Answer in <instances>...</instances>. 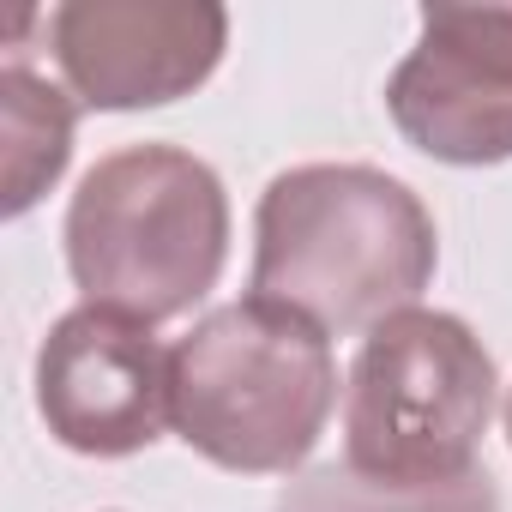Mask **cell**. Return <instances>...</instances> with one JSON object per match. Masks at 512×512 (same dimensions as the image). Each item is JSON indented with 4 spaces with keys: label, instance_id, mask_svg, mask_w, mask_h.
Segmentation results:
<instances>
[{
    "label": "cell",
    "instance_id": "cell-1",
    "mask_svg": "<svg viewBox=\"0 0 512 512\" xmlns=\"http://www.w3.org/2000/svg\"><path fill=\"white\" fill-rule=\"evenodd\" d=\"M428 205L368 163H296L253 211V296L332 332H374L434 284Z\"/></svg>",
    "mask_w": 512,
    "mask_h": 512
},
{
    "label": "cell",
    "instance_id": "cell-2",
    "mask_svg": "<svg viewBox=\"0 0 512 512\" xmlns=\"http://www.w3.org/2000/svg\"><path fill=\"white\" fill-rule=\"evenodd\" d=\"M338 404L332 338L284 302L247 296L169 350V428L235 476H284Z\"/></svg>",
    "mask_w": 512,
    "mask_h": 512
},
{
    "label": "cell",
    "instance_id": "cell-3",
    "mask_svg": "<svg viewBox=\"0 0 512 512\" xmlns=\"http://www.w3.org/2000/svg\"><path fill=\"white\" fill-rule=\"evenodd\" d=\"M229 260V193L181 145H127L91 163L67 205V272L91 308L145 326L187 314Z\"/></svg>",
    "mask_w": 512,
    "mask_h": 512
},
{
    "label": "cell",
    "instance_id": "cell-4",
    "mask_svg": "<svg viewBox=\"0 0 512 512\" xmlns=\"http://www.w3.org/2000/svg\"><path fill=\"white\" fill-rule=\"evenodd\" d=\"M494 416V356L440 308L380 320L344 380V464L380 482H458Z\"/></svg>",
    "mask_w": 512,
    "mask_h": 512
},
{
    "label": "cell",
    "instance_id": "cell-5",
    "mask_svg": "<svg viewBox=\"0 0 512 512\" xmlns=\"http://www.w3.org/2000/svg\"><path fill=\"white\" fill-rule=\"evenodd\" d=\"M398 133L458 169L512 157V7H422L416 49L386 79Z\"/></svg>",
    "mask_w": 512,
    "mask_h": 512
},
{
    "label": "cell",
    "instance_id": "cell-6",
    "mask_svg": "<svg viewBox=\"0 0 512 512\" xmlns=\"http://www.w3.org/2000/svg\"><path fill=\"white\" fill-rule=\"evenodd\" d=\"M37 410L67 452L133 458L169 428V350L145 320L85 302L37 350Z\"/></svg>",
    "mask_w": 512,
    "mask_h": 512
},
{
    "label": "cell",
    "instance_id": "cell-7",
    "mask_svg": "<svg viewBox=\"0 0 512 512\" xmlns=\"http://www.w3.org/2000/svg\"><path fill=\"white\" fill-rule=\"evenodd\" d=\"M49 43L85 109H157L217 73L229 13L211 0H67L49 13Z\"/></svg>",
    "mask_w": 512,
    "mask_h": 512
},
{
    "label": "cell",
    "instance_id": "cell-8",
    "mask_svg": "<svg viewBox=\"0 0 512 512\" xmlns=\"http://www.w3.org/2000/svg\"><path fill=\"white\" fill-rule=\"evenodd\" d=\"M0 109H7V217H25L67 169L73 103L55 85H43L31 67L7 61V73H0Z\"/></svg>",
    "mask_w": 512,
    "mask_h": 512
},
{
    "label": "cell",
    "instance_id": "cell-9",
    "mask_svg": "<svg viewBox=\"0 0 512 512\" xmlns=\"http://www.w3.org/2000/svg\"><path fill=\"white\" fill-rule=\"evenodd\" d=\"M272 512H500V488L488 470H470L458 482H428V488H404V482H380L338 464H320L308 476H296Z\"/></svg>",
    "mask_w": 512,
    "mask_h": 512
},
{
    "label": "cell",
    "instance_id": "cell-10",
    "mask_svg": "<svg viewBox=\"0 0 512 512\" xmlns=\"http://www.w3.org/2000/svg\"><path fill=\"white\" fill-rule=\"evenodd\" d=\"M506 440H512V398H506Z\"/></svg>",
    "mask_w": 512,
    "mask_h": 512
}]
</instances>
